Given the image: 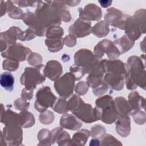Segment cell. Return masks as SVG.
<instances>
[{
  "label": "cell",
  "instance_id": "6da1fadb",
  "mask_svg": "<svg viewBox=\"0 0 146 146\" xmlns=\"http://www.w3.org/2000/svg\"><path fill=\"white\" fill-rule=\"evenodd\" d=\"M145 64L140 57L133 55L127 59V71L124 75L128 90H133L137 87L145 90L146 74Z\"/></svg>",
  "mask_w": 146,
  "mask_h": 146
},
{
  "label": "cell",
  "instance_id": "7a4b0ae2",
  "mask_svg": "<svg viewBox=\"0 0 146 146\" xmlns=\"http://www.w3.org/2000/svg\"><path fill=\"white\" fill-rule=\"evenodd\" d=\"M36 19L46 29L59 26L61 19L51 1H39L34 13Z\"/></svg>",
  "mask_w": 146,
  "mask_h": 146
},
{
  "label": "cell",
  "instance_id": "3957f363",
  "mask_svg": "<svg viewBox=\"0 0 146 146\" xmlns=\"http://www.w3.org/2000/svg\"><path fill=\"white\" fill-rule=\"evenodd\" d=\"M99 63V59L88 49H80L74 55L75 65L82 67L86 74H90Z\"/></svg>",
  "mask_w": 146,
  "mask_h": 146
},
{
  "label": "cell",
  "instance_id": "277c9868",
  "mask_svg": "<svg viewBox=\"0 0 146 146\" xmlns=\"http://www.w3.org/2000/svg\"><path fill=\"white\" fill-rule=\"evenodd\" d=\"M35 98L34 107L39 112L45 111L49 107L52 108L57 100V98L48 86H43L39 88L36 93Z\"/></svg>",
  "mask_w": 146,
  "mask_h": 146
},
{
  "label": "cell",
  "instance_id": "5b68a950",
  "mask_svg": "<svg viewBox=\"0 0 146 146\" xmlns=\"http://www.w3.org/2000/svg\"><path fill=\"white\" fill-rule=\"evenodd\" d=\"M75 81L74 76L70 72H66L55 80L54 87L61 98L67 99L73 94Z\"/></svg>",
  "mask_w": 146,
  "mask_h": 146
},
{
  "label": "cell",
  "instance_id": "8992f818",
  "mask_svg": "<svg viewBox=\"0 0 146 146\" xmlns=\"http://www.w3.org/2000/svg\"><path fill=\"white\" fill-rule=\"evenodd\" d=\"M45 76L41 74L40 69L35 67H26L20 78V82L27 90H34L36 86L43 83Z\"/></svg>",
  "mask_w": 146,
  "mask_h": 146
},
{
  "label": "cell",
  "instance_id": "52a82bcc",
  "mask_svg": "<svg viewBox=\"0 0 146 146\" xmlns=\"http://www.w3.org/2000/svg\"><path fill=\"white\" fill-rule=\"evenodd\" d=\"M72 113L79 120L86 123L96 121L100 120L101 117L100 111L96 107L93 108L91 104L84 103L83 100Z\"/></svg>",
  "mask_w": 146,
  "mask_h": 146
},
{
  "label": "cell",
  "instance_id": "ba28073f",
  "mask_svg": "<svg viewBox=\"0 0 146 146\" xmlns=\"http://www.w3.org/2000/svg\"><path fill=\"white\" fill-rule=\"evenodd\" d=\"M107 54L110 60H115L121 54L117 47L110 40L104 39L98 43L94 49V54L98 59H100Z\"/></svg>",
  "mask_w": 146,
  "mask_h": 146
},
{
  "label": "cell",
  "instance_id": "9c48e42d",
  "mask_svg": "<svg viewBox=\"0 0 146 146\" xmlns=\"http://www.w3.org/2000/svg\"><path fill=\"white\" fill-rule=\"evenodd\" d=\"M31 52V51L29 47L16 43L9 46L4 52H1V55L4 58L19 62L26 60Z\"/></svg>",
  "mask_w": 146,
  "mask_h": 146
},
{
  "label": "cell",
  "instance_id": "30bf717a",
  "mask_svg": "<svg viewBox=\"0 0 146 146\" xmlns=\"http://www.w3.org/2000/svg\"><path fill=\"white\" fill-rule=\"evenodd\" d=\"M2 133L7 145H19L22 144L23 141L22 127L16 125H5Z\"/></svg>",
  "mask_w": 146,
  "mask_h": 146
},
{
  "label": "cell",
  "instance_id": "8fae6325",
  "mask_svg": "<svg viewBox=\"0 0 146 146\" xmlns=\"http://www.w3.org/2000/svg\"><path fill=\"white\" fill-rule=\"evenodd\" d=\"M128 15L123 13L121 10L115 8L108 9L104 16V21L110 26L124 30L125 20Z\"/></svg>",
  "mask_w": 146,
  "mask_h": 146
},
{
  "label": "cell",
  "instance_id": "7c38bea8",
  "mask_svg": "<svg viewBox=\"0 0 146 146\" xmlns=\"http://www.w3.org/2000/svg\"><path fill=\"white\" fill-rule=\"evenodd\" d=\"M22 30L17 26H11L7 30L1 33L0 34V48L1 52H4L7 48L15 44Z\"/></svg>",
  "mask_w": 146,
  "mask_h": 146
},
{
  "label": "cell",
  "instance_id": "4fadbf2b",
  "mask_svg": "<svg viewBox=\"0 0 146 146\" xmlns=\"http://www.w3.org/2000/svg\"><path fill=\"white\" fill-rule=\"evenodd\" d=\"M78 11L79 18L85 21H99L102 17L101 8L94 3H89L84 9L79 8Z\"/></svg>",
  "mask_w": 146,
  "mask_h": 146
},
{
  "label": "cell",
  "instance_id": "5bb4252c",
  "mask_svg": "<svg viewBox=\"0 0 146 146\" xmlns=\"http://www.w3.org/2000/svg\"><path fill=\"white\" fill-rule=\"evenodd\" d=\"M7 110H5L3 105L1 104V122L5 125H16L23 127L24 119L20 113H17L9 108L7 106Z\"/></svg>",
  "mask_w": 146,
  "mask_h": 146
},
{
  "label": "cell",
  "instance_id": "9a60e30c",
  "mask_svg": "<svg viewBox=\"0 0 146 146\" xmlns=\"http://www.w3.org/2000/svg\"><path fill=\"white\" fill-rule=\"evenodd\" d=\"M92 27L91 22L85 21L79 18L69 27L68 32L76 38H82L91 33Z\"/></svg>",
  "mask_w": 146,
  "mask_h": 146
},
{
  "label": "cell",
  "instance_id": "2e32d148",
  "mask_svg": "<svg viewBox=\"0 0 146 146\" xmlns=\"http://www.w3.org/2000/svg\"><path fill=\"white\" fill-rule=\"evenodd\" d=\"M22 20L36 36H43L46 35L47 29L36 19L34 13L29 11H27L25 13Z\"/></svg>",
  "mask_w": 146,
  "mask_h": 146
},
{
  "label": "cell",
  "instance_id": "e0dca14e",
  "mask_svg": "<svg viewBox=\"0 0 146 146\" xmlns=\"http://www.w3.org/2000/svg\"><path fill=\"white\" fill-rule=\"evenodd\" d=\"M103 64L105 73H112L125 75L127 71V63L119 59L107 60L100 61Z\"/></svg>",
  "mask_w": 146,
  "mask_h": 146
},
{
  "label": "cell",
  "instance_id": "ac0fdd59",
  "mask_svg": "<svg viewBox=\"0 0 146 146\" xmlns=\"http://www.w3.org/2000/svg\"><path fill=\"white\" fill-rule=\"evenodd\" d=\"M62 72L63 68L61 63L55 60L48 61L43 70L44 76L52 81L58 79Z\"/></svg>",
  "mask_w": 146,
  "mask_h": 146
},
{
  "label": "cell",
  "instance_id": "d6986e66",
  "mask_svg": "<svg viewBox=\"0 0 146 146\" xmlns=\"http://www.w3.org/2000/svg\"><path fill=\"white\" fill-rule=\"evenodd\" d=\"M124 30L125 35L133 41L138 39L143 34L140 27L133 18L128 15L125 20Z\"/></svg>",
  "mask_w": 146,
  "mask_h": 146
},
{
  "label": "cell",
  "instance_id": "ffe728a7",
  "mask_svg": "<svg viewBox=\"0 0 146 146\" xmlns=\"http://www.w3.org/2000/svg\"><path fill=\"white\" fill-rule=\"evenodd\" d=\"M103 82L110 88L115 91H120L124 88L125 83L124 75L106 73L103 77Z\"/></svg>",
  "mask_w": 146,
  "mask_h": 146
},
{
  "label": "cell",
  "instance_id": "44dd1931",
  "mask_svg": "<svg viewBox=\"0 0 146 146\" xmlns=\"http://www.w3.org/2000/svg\"><path fill=\"white\" fill-rule=\"evenodd\" d=\"M104 70L102 63L99 62L98 65L90 73L86 78L89 87L96 88L103 82Z\"/></svg>",
  "mask_w": 146,
  "mask_h": 146
},
{
  "label": "cell",
  "instance_id": "7402d4cb",
  "mask_svg": "<svg viewBox=\"0 0 146 146\" xmlns=\"http://www.w3.org/2000/svg\"><path fill=\"white\" fill-rule=\"evenodd\" d=\"M60 125L63 128L70 130L76 131L80 129L82 123L75 115L71 113H64L60 119Z\"/></svg>",
  "mask_w": 146,
  "mask_h": 146
},
{
  "label": "cell",
  "instance_id": "603a6c76",
  "mask_svg": "<svg viewBox=\"0 0 146 146\" xmlns=\"http://www.w3.org/2000/svg\"><path fill=\"white\" fill-rule=\"evenodd\" d=\"M52 144L56 143L58 145H70L71 140L70 134L63 129L61 127H58L51 131Z\"/></svg>",
  "mask_w": 146,
  "mask_h": 146
},
{
  "label": "cell",
  "instance_id": "cb8c5ba5",
  "mask_svg": "<svg viewBox=\"0 0 146 146\" xmlns=\"http://www.w3.org/2000/svg\"><path fill=\"white\" fill-rule=\"evenodd\" d=\"M116 131L123 137H127L131 132V119L129 116H120L115 121Z\"/></svg>",
  "mask_w": 146,
  "mask_h": 146
},
{
  "label": "cell",
  "instance_id": "d4e9b609",
  "mask_svg": "<svg viewBox=\"0 0 146 146\" xmlns=\"http://www.w3.org/2000/svg\"><path fill=\"white\" fill-rule=\"evenodd\" d=\"M99 110L101 113L100 119L107 124L113 123L119 116L115 106V102L110 106Z\"/></svg>",
  "mask_w": 146,
  "mask_h": 146
},
{
  "label": "cell",
  "instance_id": "484cf974",
  "mask_svg": "<svg viewBox=\"0 0 146 146\" xmlns=\"http://www.w3.org/2000/svg\"><path fill=\"white\" fill-rule=\"evenodd\" d=\"M128 102L132 110L131 116L135 111L145 108V99L140 96L136 91H131L129 94Z\"/></svg>",
  "mask_w": 146,
  "mask_h": 146
},
{
  "label": "cell",
  "instance_id": "4316f807",
  "mask_svg": "<svg viewBox=\"0 0 146 146\" xmlns=\"http://www.w3.org/2000/svg\"><path fill=\"white\" fill-rule=\"evenodd\" d=\"M115 106L119 116H131L132 110L128 100L124 97H117L114 100Z\"/></svg>",
  "mask_w": 146,
  "mask_h": 146
},
{
  "label": "cell",
  "instance_id": "83f0119b",
  "mask_svg": "<svg viewBox=\"0 0 146 146\" xmlns=\"http://www.w3.org/2000/svg\"><path fill=\"white\" fill-rule=\"evenodd\" d=\"M90 136V131L82 129L76 132L70 140V145H84Z\"/></svg>",
  "mask_w": 146,
  "mask_h": 146
},
{
  "label": "cell",
  "instance_id": "f1b7e54d",
  "mask_svg": "<svg viewBox=\"0 0 146 146\" xmlns=\"http://www.w3.org/2000/svg\"><path fill=\"white\" fill-rule=\"evenodd\" d=\"M113 43L118 46L117 48L120 54H124L133 47L135 41L129 39L126 35H124L120 38L115 40Z\"/></svg>",
  "mask_w": 146,
  "mask_h": 146
},
{
  "label": "cell",
  "instance_id": "f546056e",
  "mask_svg": "<svg viewBox=\"0 0 146 146\" xmlns=\"http://www.w3.org/2000/svg\"><path fill=\"white\" fill-rule=\"evenodd\" d=\"M52 3L56 9L61 21L68 22L71 19L70 11L67 9L66 5L63 1H51Z\"/></svg>",
  "mask_w": 146,
  "mask_h": 146
},
{
  "label": "cell",
  "instance_id": "4dcf8cb0",
  "mask_svg": "<svg viewBox=\"0 0 146 146\" xmlns=\"http://www.w3.org/2000/svg\"><path fill=\"white\" fill-rule=\"evenodd\" d=\"M109 32V25L104 21L98 22L92 27L91 30V33L98 38L104 37L108 34Z\"/></svg>",
  "mask_w": 146,
  "mask_h": 146
},
{
  "label": "cell",
  "instance_id": "1f68e13d",
  "mask_svg": "<svg viewBox=\"0 0 146 146\" xmlns=\"http://www.w3.org/2000/svg\"><path fill=\"white\" fill-rule=\"evenodd\" d=\"M5 2L7 6L6 13L10 18L14 19H23L25 13L20 8L15 6L11 1H7Z\"/></svg>",
  "mask_w": 146,
  "mask_h": 146
},
{
  "label": "cell",
  "instance_id": "d6a6232c",
  "mask_svg": "<svg viewBox=\"0 0 146 146\" xmlns=\"http://www.w3.org/2000/svg\"><path fill=\"white\" fill-rule=\"evenodd\" d=\"M44 43L50 52H56L62 49L64 45V41L62 37L57 38H46L44 40Z\"/></svg>",
  "mask_w": 146,
  "mask_h": 146
},
{
  "label": "cell",
  "instance_id": "836d02e7",
  "mask_svg": "<svg viewBox=\"0 0 146 146\" xmlns=\"http://www.w3.org/2000/svg\"><path fill=\"white\" fill-rule=\"evenodd\" d=\"M0 84L6 91L11 92L14 89V77L10 72H4L0 75Z\"/></svg>",
  "mask_w": 146,
  "mask_h": 146
},
{
  "label": "cell",
  "instance_id": "e575fe53",
  "mask_svg": "<svg viewBox=\"0 0 146 146\" xmlns=\"http://www.w3.org/2000/svg\"><path fill=\"white\" fill-rule=\"evenodd\" d=\"M38 145H50L51 142V132L47 129H40L37 135Z\"/></svg>",
  "mask_w": 146,
  "mask_h": 146
},
{
  "label": "cell",
  "instance_id": "d590c367",
  "mask_svg": "<svg viewBox=\"0 0 146 146\" xmlns=\"http://www.w3.org/2000/svg\"><path fill=\"white\" fill-rule=\"evenodd\" d=\"M141 29L143 34L145 33V10L139 9L137 10L132 17Z\"/></svg>",
  "mask_w": 146,
  "mask_h": 146
},
{
  "label": "cell",
  "instance_id": "8d00e7d4",
  "mask_svg": "<svg viewBox=\"0 0 146 146\" xmlns=\"http://www.w3.org/2000/svg\"><path fill=\"white\" fill-rule=\"evenodd\" d=\"M27 60L29 64L35 68L40 69L43 66V64H42V57L38 53L34 52H31Z\"/></svg>",
  "mask_w": 146,
  "mask_h": 146
},
{
  "label": "cell",
  "instance_id": "74e56055",
  "mask_svg": "<svg viewBox=\"0 0 146 146\" xmlns=\"http://www.w3.org/2000/svg\"><path fill=\"white\" fill-rule=\"evenodd\" d=\"M114 102V100L110 95H103L97 99L95 101L96 106L98 109L102 110L107 106H110Z\"/></svg>",
  "mask_w": 146,
  "mask_h": 146
},
{
  "label": "cell",
  "instance_id": "f35d334b",
  "mask_svg": "<svg viewBox=\"0 0 146 146\" xmlns=\"http://www.w3.org/2000/svg\"><path fill=\"white\" fill-rule=\"evenodd\" d=\"M106 133V129L104 126L100 124H95L93 125L90 130V136L92 138L100 139Z\"/></svg>",
  "mask_w": 146,
  "mask_h": 146
},
{
  "label": "cell",
  "instance_id": "ab89813d",
  "mask_svg": "<svg viewBox=\"0 0 146 146\" xmlns=\"http://www.w3.org/2000/svg\"><path fill=\"white\" fill-rule=\"evenodd\" d=\"M64 34L63 29L60 26H54L47 29L46 38H57L62 37Z\"/></svg>",
  "mask_w": 146,
  "mask_h": 146
},
{
  "label": "cell",
  "instance_id": "60d3db41",
  "mask_svg": "<svg viewBox=\"0 0 146 146\" xmlns=\"http://www.w3.org/2000/svg\"><path fill=\"white\" fill-rule=\"evenodd\" d=\"M52 108L54 111L58 113H66L68 111L67 110V102L66 100V99L62 98H58Z\"/></svg>",
  "mask_w": 146,
  "mask_h": 146
},
{
  "label": "cell",
  "instance_id": "b9f144b4",
  "mask_svg": "<svg viewBox=\"0 0 146 146\" xmlns=\"http://www.w3.org/2000/svg\"><path fill=\"white\" fill-rule=\"evenodd\" d=\"M83 99L80 98L79 95L72 94L69 100L67 101V110L72 113L74 112L78 107Z\"/></svg>",
  "mask_w": 146,
  "mask_h": 146
},
{
  "label": "cell",
  "instance_id": "7bdbcfd3",
  "mask_svg": "<svg viewBox=\"0 0 146 146\" xmlns=\"http://www.w3.org/2000/svg\"><path fill=\"white\" fill-rule=\"evenodd\" d=\"M100 145H122V143L112 135L106 134L100 139Z\"/></svg>",
  "mask_w": 146,
  "mask_h": 146
},
{
  "label": "cell",
  "instance_id": "ee69618b",
  "mask_svg": "<svg viewBox=\"0 0 146 146\" xmlns=\"http://www.w3.org/2000/svg\"><path fill=\"white\" fill-rule=\"evenodd\" d=\"M24 119V124L23 128H28L33 126L35 124V117L34 115L27 110L22 111L19 113Z\"/></svg>",
  "mask_w": 146,
  "mask_h": 146
},
{
  "label": "cell",
  "instance_id": "f6af8a7d",
  "mask_svg": "<svg viewBox=\"0 0 146 146\" xmlns=\"http://www.w3.org/2000/svg\"><path fill=\"white\" fill-rule=\"evenodd\" d=\"M39 120L42 124L48 125L53 122L54 120V115L51 111L46 110L44 112H40V114L39 116Z\"/></svg>",
  "mask_w": 146,
  "mask_h": 146
},
{
  "label": "cell",
  "instance_id": "bcb514c9",
  "mask_svg": "<svg viewBox=\"0 0 146 146\" xmlns=\"http://www.w3.org/2000/svg\"><path fill=\"white\" fill-rule=\"evenodd\" d=\"M19 67L18 62L6 59L2 62V68L4 70L9 71H15Z\"/></svg>",
  "mask_w": 146,
  "mask_h": 146
},
{
  "label": "cell",
  "instance_id": "7dc6e473",
  "mask_svg": "<svg viewBox=\"0 0 146 146\" xmlns=\"http://www.w3.org/2000/svg\"><path fill=\"white\" fill-rule=\"evenodd\" d=\"M70 72L73 75L76 80H80L86 74L84 70L82 67L75 64L70 66Z\"/></svg>",
  "mask_w": 146,
  "mask_h": 146
},
{
  "label": "cell",
  "instance_id": "c3c4849f",
  "mask_svg": "<svg viewBox=\"0 0 146 146\" xmlns=\"http://www.w3.org/2000/svg\"><path fill=\"white\" fill-rule=\"evenodd\" d=\"M14 106L16 110L21 111L27 110L30 106V103L21 97L14 101Z\"/></svg>",
  "mask_w": 146,
  "mask_h": 146
},
{
  "label": "cell",
  "instance_id": "681fc988",
  "mask_svg": "<svg viewBox=\"0 0 146 146\" xmlns=\"http://www.w3.org/2000/svg\"><path fill=\"white\" fill-rule=\"evenodd\" d=\"M36 36V35L35 34V33L30 29L29 28L25 31H22L21 32L18 36V40L23 42L29 41L33 39Z\"/></svg>",
  "mask_w": 146,
  "mask_h": 146
},
{
  "label": "cell",
  "instance_id": "f907efd6",
  "mask_svg": "<svg viewBox=\"0 0 146 146\" xmlns=\"http://www.w3.org/2000/svg\"><path fill=\"white\" fill-rule=\"evenodd\" d=\"M88 88L89 86L87 82L80 81L76 84L75 87V91L78 95H84L88 92Z\"/></svg>",
  "mask_w": 146,
  "mask_h": 146
},
{
  "label": "cell",
  "instance_id": "816d5d0a",
  "mask_svg": "<svg viewBox=\"0 0 146 146\" xmlns=\"http://www.w3.org/2000/svg\"><path fill=\"white\" fill-rule=\"evenodd\" d=\"M133 117L134 121L139 125H143L145 123V113L144 111L139 110L135 111L131 115Z\"/></svg>",
  "mask_w": 146,
  "mask_h": 146
},
{
  "label": "cell",
  "instance_id": "f5cc1de1",
  "mask_svg": "<svg viewBox=\"0 0 146 146\" xmlns=\"http://www.w3.org/2000/svg\"><path fill=\"white\" fill-rule=\"evenodd\" d=\"M108 89V87L103 82L101 84H100L97 87L92 88V91L94 94L95 96H102L107 91Z\"/></svg>",
  "mask_w": 146,
  "mask_h": 146
},
{
  "label": "cell",
  "instance_id": "db71d44e",
  "mask_svg": "<svg viewBox=\"0 0 146 146\" xmlns=\"http://www.w3.org/2000/svg\"><path fill=\"white\" fill-rule=\"evenodd\" d=\"M14 4L17 5L18 6L21 7H35L38 5V1H12Z\"/></svg>",
  "mask_w": 146,
  "mask_h": 146
},
{
  "label": "cell",
  "instance_id": "11a10c76",
  "mask_svg": "<svg viewBox=\"0 0 146 146\" xmlns=\"http://www.w3.org/2000/svg\"><path fill=\"white\" fill-rule=\"evenodd\" d=\"M63 41L64 44L66 46L72 47L75 46L76 44V38L71 34H69L63 38Z\"/></svg>",
  "mask_w": 146,
  "mask_h": 146
},
{
  "label": "cell",
  "instance_id": "9f6ffc18",
  "mask_svg": "<svg viewBox=\"0 0 146 146\" xmlns=\"http://www.w3.org/2000/svg\"><path fill=\"white\" fill-rule=\"evenodd\" d=\"M34 90H27L26 88H24L22 90L21 96L22 98L25 99L26 101L30 100L33 98Z\"/></svg>",
  "mask_w": 146,
  "mask_h": 146
},
{
  "label": "cell",
  "instance_id": "6f0895ef",
  "mask_svg": "<svg viewBox=\"0 0 146 146\" xmlns=\"http://www.w3.org/2000/svg\"><path fill=\"white\" fill-rule=\"evenodd\" d=\"M6 4L3 1H1V17H2L6 13Z\"/></svg>",
  "mask_w": 146,
  "mask_h": 146
},
{
  "label": "cell",
  "instance_id": "680465c9",
  "mask_svg": "<svg viewBox=\"0 0 146 146\" xmlns=\"http://www.w3.org/2000/svg\"><path fill=\"white\" fill-rule=\"evenodd\" d=\"M63 2L66 5H68L69 6H75L80 2V1H66Z\"/></svg>",
  "mask_w": 146,
  "mask_h": 146
},
{
  "label": "cell",
  "instance_id": "91938a15",
  "mask_svg": "<svg viewBox=\"0 0 146 146\" xmlns=\"http://www.w3.org/2000/svg\"><path fill=\"white\" fill-rule=\"evenodd\" d=\"M98 2L100 3L102 7L106 8L110 6L111 5L112 1H99Z\"/></svg>",
  "mask_w": 146,
  "mask_h": 146
},
{
  "label": "cell",
  "instance_id": "94428289",
  "mask_svg": "<svg viewBox=\"0 0 146 146\" xmlns=\"http://www.w3.org/2000/svg\"><path fill=\"white\" fill-rule=\"evenodd\" d=\"M90 145H100V140L98 139L92 138L90 143Z\"/></svg>",
  "mask_w": 146,
  "mask_h": 146
},
{
  "label": "cell",
  "instance_id": "6125c7cd",
  "mask_svg": "<svg viewBox=\"0 0 146 146\" xmlns=\"http://www.w3.org/2000/svg\"><path fill=\"white\" fill-rule=\"evenodd\" d=\"M0 145H7V144L6 143V141L3 137V133L2 132H1V138H0Z\"/></svg>",
  "mask_w": 146,
  "mask_h": 146
}]
</instances>
